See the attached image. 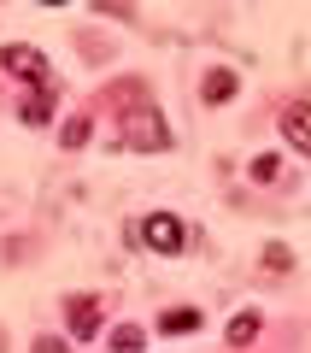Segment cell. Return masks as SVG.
I'll use <instances>...</instances> for the list:
<instances>
[{"mask_svg": "<svg viewBox=\"0 0 311 353\" xmlns=\"http://www.w3.org/2000/svg\"><path fill=\"white\" fill-rule=\"evenodd\" d=\"M124 148H136V153H164L171 148V130H164L159 106L147 94H136V106L124 112Z\"/></svg>", "mask_w": 311, "mask_h": 353, "instance_id": "cell-1", "label": "cell"}, {"mask_svg": "<svg viewBox=\"0 0 311 353\" xmlns=\"http://www.w3.org/2000/svg\"><path fill=\"white\" fill-rule=\"evenodd\" d=\"M141 241H147L153 253H182L188 230H182V218H171V212H147L141 218Z\"/></svg>", "mask_w": 311, "mask_h": 353, "instance_id": "cell-2", "label": "cell"}, {"mask_svg": "<svg viewBox=\"0 0 311 353\" xmlns=\"http://www.w3.org/2000/svg\"><path fill=\"white\" fill-rule=\"evenodd\" d=\"M0 65H6L12 77H24V83L47 88V59H41L36 48H6V53H0Z\"/></svg>", "mask_w": 311, "mask_h": 353, "instance_id": "cell-3", "label": "cell"}, {"mask_svg": "<svg viewBox=\"0 0 311 353\" xmlns=\"http://www.w3.org/2000/svg\"><path fill=\"white\" fill-rule=\"evenodd\" d=\"M65 324H71L76 341H88L100 330V301H88V294H83V301H65Z\"/></svg>", "mask_w": 311, "mask_h": 353, "instance_id": "cell-4", "label": "cell"}, {"mask_svg": "<svg viewBox=\"0 0 311 353\" xmlns=\"http://www.w3.org/2000/svg\"><path fill=\"white\" fill-rule=\"evenodd\" d=\"M282 136H288V148H294V153H311V112H305V106H282Z\"/></svg>", "mask_w": 311, "mask_h": 353, "instance_id": "cell-5", "label": "cell"}, {"mask_svg": "<svg viewBox=\"0 0 311 353\" xmlns=\"http://www.w3.org/2000/svg\"><path fill=\"white\" fill-rule=\"evenodd\" d=\"M235 71H206V83H200V94H206V106H224V101H235Z\"/></svg>", "mask_w": 311, "mask_h": 353, "instance_id": "cell-6", "label": "cell"}, {"mask_svg": "<svg viewBox=\"0 0 311 353\" xmlns=\"http://www.w3.org/2000/svg\"><path fill=\"white\" fill-rule=\"evenodd\" d=\"M18 118H24V124H47V118H53V88H36V94H24Z\"/></svg>", "mask_w": 311, "mask_h": 353, "instance_id": "cell-7", "label": "cell"}, {"mask_svg": "<svg viewBox=\"0 0 311 353\" xmlns=\"http://www.w3.org/2000/svg\"><path fill=\"white\" fill-rule=\"evenodd\" d=\"M224 341H229V347H253V341H259V318L235 312V318H229V330H224Z\"/></svg>", "mask_w": 311, "mask_h": 353, "instance_id": "cell-8", "label": "cell"}, {"mask_svg": "<svg viewBox=\"0 0 311 353\" xmlns=\"http://www.w3.org/2000/svg\"><path fill=\"white\" fill-rule=\"evenodd\" d=\"M106 353H147V330L118 324V330H112V341H106Z\"/></svg>", "mask_w": 311, "mask_h": 353, "instance_id": "cell-9", "label": "cell"}, {"mask_svg": "<svg viewBox=\"0 0 311 353\" xmlns=\"http://www.w3.org/2000/svg\"><path fill=\"white\" fill-rule=\"evenodd\" d=\"M159 330H164V336H194V330H200V312H164Z\"/></svg>", "mask_w": 311, "mask_h": 353, "instance_id": "cell-10", "label": "cell"}, {"mask_svg": "<svg viewBox=\"0 0 311 353\" xmlns=\"http://www.w3.org/2000/svg\"><path fill=\"white\" fill-rule=\"evenodd\" d=\"M247 171H253V183H276V171H282V165H276V159H270V153H264V159H253V165H247Z\"/></svg>", "mask_w": 311, "mask_h": 353, "instance_id": "cell-11", "label": "cell"}, {"mask_svg": "<svg viewBox=\"0 0 311 353\" xmlns=\"http://www.w3.org/2000/svg\"><path fill=\"white\" fill-rule=\"evenodd\" d=\"M88 130H94L88 118H71V124H65V148H83V141H88Z\"/></svg>", "mask_w": 311, "mask_h": 353, "instance_id": "cell-12", "label": "cell"}]
</instances>
